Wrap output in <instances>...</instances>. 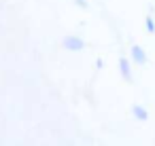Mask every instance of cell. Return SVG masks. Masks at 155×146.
<instances>
[{"label": "cell", "instance_id": "5", "mask_svg": "<svg viewBox=\"0 0 155 146\" xmlns=\"http://www.w3.org/2000/svg\"><path fill=\"white\" fill-rule=\"evenodd\" d=\"M147 30H149V32H151V34H153V32H155V21H153V17H151V15H149V17H147Z\"/></svg>", "mask_w": 155, "mask_h": 146}, {"label": "cell", "instance_id": "3", "mask_svg": "<svg viewBox=\"0 0 155 146\" xmlns=\"http://www.w3.org/2000/svg\"><path fill=\"white\" fill-rule=\"evenodd\" d=\"M119 72L127 83H132V68H130V62L125 57H119Z\"/></svg>", "mask_w": 155, "mask_h": 146}, {"label": "cell", "instance_id": "4", "mask_svg": "<svg viewBox=\"0 0 155 146\" xmlns=\"http://www.w3.org/2000/svg\"><path fill=\"white\" fill-rule=\"evenodd\" d=\"M132 114H134L138 121H147V119H149V112H147L142 106H138V104H136V106H132Z\"/></svg>", "mask_w": 155, "mask_h": 146}, {"label": "cell", "instance_id": "1", "mask_svg": "<svg viewBox=\"0 0 155 146\" xmlns=\"http://www.w3.org/2000/svg\"><path fill=\"white\" fill-rule=\"evenodd\" d=\"M62 45H64V49L66 51H83L85 49V43H83V38H79V36H66L64 40H62Z\"/></svg>", "mask_w": 155, "mask_h": 146}, {"label": "cell", "instance_id": "2", "mask_svg": "<svg viewBox=\"0 0 155 146\" xmlns=\"http://www.w3.org/2000/svg\"><path fill=\"white\" fill-rule=\"evenodd\" d=\"M130 53H132L134 64H138V66H144V64H147V59H149V57H147V53H144V49H142L140 45H134Z\"/></svg>", "mask_w": 155, "mask_h": 146}]
</instances>
